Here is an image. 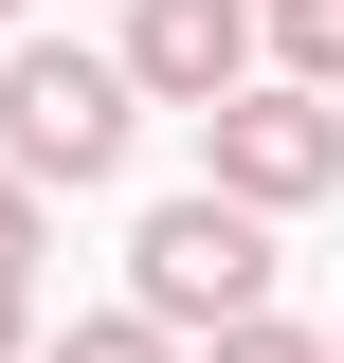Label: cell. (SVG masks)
Returning <instances> with one entry per match:
<instances>
[{
	"label": "cell",
	"mask_w": 344,
	"mask_h": 363,
	"mask_svg": "<svg viewBox=\"0 0 344 363\" xmlns=\"http://www.w3.org/2000/svg\"><path fill=\"white\" fill-rule=\"evenodd\" d=\"M254 37H272V0H127V73H145V109H236L254 91Z\"/></svg>",
	"instance_id": "obj_4"
},
{
	"label": "cell",
	"mask_w": 344,
	"mask_h": 363,
	"mask_svg": "<svg viewBox=\"0 0 344 363\" xmlns=\"http://www.w3.org/2000/svg\"><path fill=\"white\" fill-rule=\"evenodd\" d=\"M37 363H200V345H181L164 309H91V327H55Z\"/></svg>",
	"instance_id": "obj_5"
},
{
	"label": "cell",
	"mask_w": 344,
	"mask_h": 363,
	"mask_svg": "<svg viewBox=\"0 0 344 363\" xmlns=\"http://www.w3.org/2000/svg\"><path fill=\"white\" fill-rule=\"evenodd\" d=\"M37 200H55V182H18V164H0V272H37Z\"/></svg>",
	"instance_id": "obj_8"
},
{
	"label": "cell",
	"mask_w": 344,
	"mask_h": 363,
	"mask_svg": "<svg viewBox=\"0 0 344 363\" xmlns=\"http://www.w3.org/2000/svg\"><path fill=\"white\" fill-rule=\"evenodd\" d=\"M326 363H344V327H326Z\"/></svg>",
	"instance_id": "obj_11"
},
{
	"label": "cell",
	"mask_w": 344,
	"mask_h": 363,
	"mask_svg": "<svg viewBox=\"0 0 344 363\" xmlns=\"http://www.w3.org/2000/svg\"><path fill=\"white\" fill-rule=\"evenodd\" d=\"M127 309H164L181 345H217V327H254V309H272V218L236 200V182H181L164 218L127 236Z\"/></svg>",
	"instance_id": "obj_1"
},
{
	"label": "cell",
	"mask_w": 344,
	"mask_h": 363,
	"mask_svg": "<svg viewBox=\"0 0 344 363\" xmlns=\"http://www.w3.org/2000/svg\"><path fill=\"white\" fill-rule=\"evenodd\" d=\"M145 128V73L127 55H73V37H18L0 55V164L18 182H109Z\"/></svg>",
	"instance_id": "obj_2"
},
{
	"label": "cell",
	"mask_w": 344,
	"mask_h": 363,
	"mask_svg": "<svg viewBox=\"0 0 344 363\" xmlns=\"http://www.w3.org/2000/svg\"><path fill=\"white\" fill-rule=\"evenodd\" d=\"M200 363H326V327H290V309H254V327H217Z\"/></svg>",
	"instance_id": "obj_7"
},
{
	"label": "cell",
	"mask_w": 344,
	"mask_h": 363,
	"mask_svg": "<svg viewBox=\"0 0 344 363\" xmlns=\"http://www.w3.org/2000/svg\"><path fill=\"white\" fill-rule=\"evenodd\" d=\"M272 55H290L308 91H344V0H272Z\"/></svg>",
	"instance_id": "obj_6"
},
{
	"label": "cell",
	"mask_w": 344,
	"mask_h": 363,
	"mask_svg": "<svg viewBox=\"0 0 344 363\" xmlns=\"http://www.w3.org/2000/svg\"><path fill=\"white\" fill-rule=\"evenodd\" d=\"M0 18H37V0H0Z\"/></svg>",
	"instance_id": "obj_10"
},
{
	"label": "cell",
	"mask_w": 344,
	"mask_h": 363,
	"mask_svg": "<svg viewBox=\"0 0 344 363\" xmlns=\"http://www.w3.org/2000/svg\"><path fill=\"white\" fill-rule=\"evenodd\" d=\"M55 327H37V272H0V363H37Z\"/></svg>",
	"instance_id": "obj_9"
},
{
	"label": "cell",
	"mask_w": 344,
	"mask_h": 363,
	"mask_svg": "<svg viewBox=\"0 0 344 363\" xmlns=\"http://www.w3.org/2000/svg\"><path fill=\"white\" fill-rule=\"evenodd\" d=\"M200 182H236L254 218H308L344 182V91H308V73H254L236 109H200Z\"/></svg>",
	"instance_id": "obj_3"
}]
</instances>
